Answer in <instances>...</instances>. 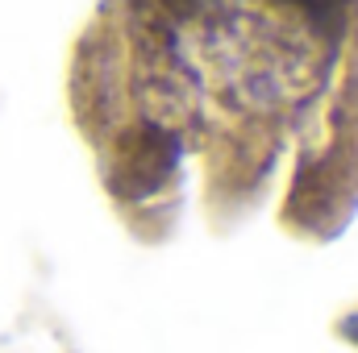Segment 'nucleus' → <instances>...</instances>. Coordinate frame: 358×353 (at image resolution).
Returning a JSON list of instances; mask_svg holds the SVG:
<instances>
[{"label":"nucleus","instance_id":"1","mask_svg":"<svg viewBox=\"0 0 358 353\" xmlns=\"http://www.w3.org/2000/svg\"><path fill=\"white\" fill-rule=\"evenodd\" d=\"M179 163V142L163 125H142L117 142V171L113 187L121 195H150L159 191Z\"/></svg>","mask_w":358,"mask_h":353},{"label":"nucleus","instance_id":"2","mask_svg":"<svg viewBox=\"0 0 358 353\" xmlns=\"http://www.w3.org/2000/svg\"><path fill=\"white\" fill-rule=\"evenodd\" d=\"M292 4H300L321 29L334 33V29H342V21H346V4H350V0H292Z\"/></svg>","mask_w":358,"mask_h":353}]
</instances>
